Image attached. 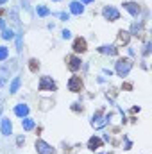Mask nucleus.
Returning a JSON list of instances; mask_svg holds the SVG:
<instances>
[{
  "label": "nucleus",
  "instance_id": "obj_1",
  "mask_svg": "<svg viewBox=\"0 0 152 154\" xmlns=\"http://www.w3.org/2000/svg\"><path fill=\"white\" fill-rule=\"evenodd\" d=\"M131 68H132V61L131 59H118L116 61V65H114V70H116V74L120 77H125L129 72H131Z\"/></svg>",
  "mask_w": 152,
  "mask_h": 154
},
{
  "label": "nucleus",
  "instance_id": "obj_2",
  "mask_svg": "<svg viewBox=\"0 0 152 154\" xmlns=\"http://www.w3.org/2000/svg\"><path fill=\"white\" fill-rule=\"evenodd\" d=\"M102 14H104V18L106 20H109V22H116L118 18H120V11L113 7V5H106L104 9H102Z\"/></svg>",
  "mask_w": 152,
  "mask_h": 154
},
{
  "label": "nucleus",
  "instance_id": "obj_3",
  "mask_svg": "<svg viewBox=\"0 0 152 154\" xmlns=\"http://www.w3.org/2000/svg\"><path fill=\"white\" fill-rule=\"evenodd\" d=\"M38 88L41 90V91H54L57 86H56V82L52 81V77H41L39 79V84H38Z\"/></svg>",
  "mask_w": 152,
  "mask_h": 154
},
{
  "label": "nucleus",
  "instance_id": "obj_4",
  "mask_svg": "<svg viewBox=\"0 0 152 154\" xmlns=\"http://www.w3.org/2000/svg\"><path fill=\"white\" fill-rule=\"evenodd\" d=\"M36 151L38 154H56V149L43 140H36Z\"/></svg>",
  "mask_w": 152,
  "mask_h": 154
},
{
  "label": "nucleus",
  "instance_id": "obj_5",
  "mask_svg": "<svg viewBox=\"0 0 152 154\" xmlns=\"http://www.w3.org/2000/svg\"><path fill=\"white\" fill-rule=\"evenodd\" d=\"M81 88H82V81H81V77H70V81H68V90L70 91H74V93H77V91H81Z\"/></svg>",
  "mask_w": 152,
  "mask_h": 154
},
{
  "label": "nucleus",
  "instance_id": "obj_6",
  "mask_svg": "<svg viewBox=\"0 0 152 154\" xmlns=\"http://www.w3.org/2000/svg\"><path fill=\"white\" fill-rule=\"evenodd\" d=\"M123 9H127L134 18H138V16H140V13H141L140 5H138L136 2H125V4H123Z\"/></svg>",
  "mask_w": 152,
  "mask_h": 154
},
{
  "label": "nucleus",
  "instance_id": "obj_7",
  "mask_svg": "<svg viewBox=\"0 0 152 154\" xmlns=\"http://www.w3.org/2000/svg\"><path fill=\"white\" fill-rule=\"evenodd\" d=\"M0 129H2V134H4V136L13 134V124H11V120H9V118H2V125H0Z\"/></svg>",
  "mask_w": 152,
  "mask_h": 154
},
{
  "label": "nucleus",
  "instance_id": "obj_8",
  "mask_svg": "<svg viewBox=\"0 0 152 154\" xmlns=\"http://www.w3.org/2000/svg\"><path fill=\"white\" fill-rule=\"evenodd\" d=\"M70 13L75 14V16H81V14L84 13V4H81L79 0L72 2V4H70Z\"/></svg>",
  "mask_w": 152,
  "mask_h": 154
},
{
  "label": "nucleus",
  "instance_id": "obj_9",
  "mask_svg": "<svg viewBox=\"0 0 152 154\" xmlns=\"http://www.w3.org/2000/svg\"><path fill=\"white\" fill-rule=\"evenodd\" d=\"M81 65H82V61H81L79 56H72V57H68V68H70L72 72H77V70L81 68Z\"/></svg>",
  "mask_w": 152,
  "mask_h": 154
},
{
  "label": "nucleus",
  "instance_id": "obj_10",
  "mask_svg": "<svg viewBox=\"0 0 152 154\" xmlns=\"http://www.w3.org/2000/svg\"><path fill=\"white\" fill-rule=\"evenodd\" d=\"M14 115L16 116H27L29 115V106L27 104H18V106H14Z\"/></svg>",
  "mask_w": 152,
  "mask_h": 154
},
{
  "label": "nucleus",
  "instance_id": "obj_11",
  "mask_svg": "<svg viewBox=\"0 0 152 154\" xmlns=\"http://www.w3.org/2000/svg\"><path fill=\"white\" fill-rule=\"evenodd\" d=\"M74 50L75 52H86V39L77 38L75 43H74Z\"/></svg>",
  "mask_w": 152,
  "mask_h": 154
},
{
  "label": "nucleus",
  "instance_id": "obj_12",
  "mask_svg": "<svg viewBox=\"0 0 152 154\" xmlns=\"http://www.w3.org/2000/svg\"><path fill=\"white\" fill-rule=\"evenodd\" d=\"M34 120L32 118H29V116H23V120H22V127L25 129V131H31V129H34Z\"/></svg>",
  "mask_w": 152,
  "mask_h": 154
},
{
  "label": "nucleus",
  "instance_id": "obj_13",
  "mask_svg": "<svg viewBox=\"0 0 152 154\" xmlns=\"http://www.w3.org/2000/svg\"><path fill=\"white\" fill-rule=\"evenodd\" d=\"M100 145H102V140H100V138H97V136H93V138H91V140L88 142V147H90L91 151H95V149H99Z\"/></svg>",
  "mask_w": 152,
  "mask_h": 154
},
{
  "label": "nucleus",
  "instance_id": "obj_14",
  "mask_svg": "<svg viewBox=\"0 0 152 154\" xmlns=\"http://www.w3.org/2000/svg\"><path fill=\"white\" fill-rule=\"evenodd\" d=\"M99 52H100V54H109V56H114V54H116V48L106 45V47H100V48H99Z\"/></svg>",
  "mask_w": 152,
  "mask_h": 154
},
{
  "label": "nucleus",
  "instance_id": "obj_15",
  "mask_svg": "<svg viewBox=\"0 0 152 154\" xmlns=\"http://www.w3.org/2000/svg\"><path fill=\"white\" fill-rule=\"evenodd\" d=\"M20 82H22V81H20V77H14V81L11 82L9 91H11V93H16V91H18V88H20Z\"/></svg>",
  "mask_w": 152,
  "mask_h": 154
},
{
  "label": "nucleus",
  "instance_id": "obj_16",
  "mask_svg": "<svg viewBox=\"0 0 152 154\" xmlns=\"http://www.w3.org/2000/svg\"><path fill=\"white\" fill-rule=\"evenodd\" d=\"M36 13H38L39 16H48V14H50L48 7H45V5H38V7H36Z\"/></svg>",
  "mask_w": 152,
  "mask_h": 154
},
{
  "label": "nucleus",
  "instance_id": "obj_17",
  "mask_svg": "<svg viewBox=\"0 0 152 154\" xmlns=\"http://www.w3.org/2000/svg\"><path fill=\"white\" fill-rule=\"evenodd\" d=\"M7 57H9V48L7 47H0V61H4Z\"/></svg>",
  "mask_w": 152,
  "mask_h": 154
},
{
  "label": "nucleus",
  "instance_id": "obj_18",
  "mask_svg": "<svg viewBox=\"0 0 152 154\" xmlns=\"http://www.w3.org/2000/svg\"><path fill=\"white\" fill-rule=\"evenodd\" d=\"M2 38H4V39H13V38H14V32H13L11 29H4V32H2Z\"/></svg>",
  "mask_w": 152,
  "mask_h": 154
},
{
  "label": "nucleus",
  "instance_id": "obj_19",
  "mask_svg": "<svg viewBox=\"0 0 152 154\" xmlns=\"http://www.w3.org/2000/svg\"><path fill=\"white\" fill-rule=\"evenodd\" d=\"M120 41H123V43L129 41V32L127 31H120Z\"/></svg>",
  "mask_w": 152,
  "mask_h": 154
},
{
  "label": "nucleus",
  "instance_id": "obj_20",
  "mask_svg": "<svg viewBox=\"0 0 152 154\" xmlns=\"http://www.w3.org/2000/svg\"><path fill=\"white\" fill-rule=\"evenodd\" d=\"M63 38H65V39H70V38H72V32L65 29V31H63Z\"/></svg>",
  "mask_w": 152,
  "mask_h": 154
},
{
  "label": "nucleus",
  "instance_id": "obj_21",
  "mask_svg": "<svg viewBox=\"0 0 152 154\" xmlns=\"http://www.w3.org/2000/svg\"><path fill=\"white\" fill-rule=\"evenodd\" d=\"M149 52H150V43H147V47H145V56H149Z\"/></svg>",
  "mask_w": 152,
  "mask_h": 154
},
{
  "label": "nucleus",
  "instance_id": "obj_22",
  "mask_svg": "<svg viewBox=\"0 0 152 154\" xmlns=\"http://www.w3.org/2000/svg\"><path fill=\"white\" fill-rule=\"evenodd\" d=\"M61 18H63V20H68V18H70V14H66V13H61Z\"/></svg>",
  "mask_w": 152,
  "mask_h": 154
},
{
  "label": "nucleus",
  "instance_id": "obj_23",
  "mask_svg": "<svg viewBox=\"0 0 152 154\" xmlns=\"http://www.w3.org/2000/svg\"><path fill=\"white\" fill-rule=\"evenodd\" d=\"M79 2H81V4H91L93 0H79Z\"/></svg>",
  "mask_w": 152,
  "mask_h": 154
},
{
  "label": "nucleus",
  "instance_id": "obj_24",
  "mask_svg": "<svg viewBox=\"0 0 152 154\" xmlns=\"http://www.w3.org/2000/svg\"><path fill=\"white\" fill-rule=\"evenodd\" d=\"M4 25H5V23H4V20L0 18V29H4Z\"/></svg>",
  "mask_w": 152,
  "mask_h": 154
},
{
  "label": "nucleus",
  "instance_id": "obj_25",
  "mask_svg": "<svg viewBox=\"0 0 152 154\" xmlns=\"http://www.w3.org/2000/svg\"><path fill=\"white\" fill-rule=\"evenodd\" d=\"M5 2H7V0H0V4H5Z\"/></svg>",
  "mask_w": 152,
  "mask_h": 154
},
{
  "label": "nucleus",
  "instance_id": "obj_26",
  "mask_svg": "<svg viewBox=\"0 0 152 154\" xmlns=\"http://www.w3.org/2000/svg\"><path fill=\"white\" fill-rule=\"evenodd\" d=\"M56 2H57V0H56Z\"/></svg>",
  "mask_w": 152,
  "mask_h": 154
}]
</instances>
